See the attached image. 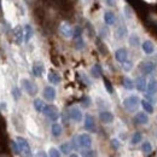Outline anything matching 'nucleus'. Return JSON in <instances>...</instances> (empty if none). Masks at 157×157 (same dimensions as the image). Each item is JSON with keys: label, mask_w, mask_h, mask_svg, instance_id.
I'll list each match as a JSON object with an SVG mask.
<instances>
[{"label": "nucleus", "mask_w": 157, "mask_h": 157, "mask_svg": "<svg viewBox=\"0 0 157 157\" xmlns=\"http://www.w3.org/2000/svg\"><path fill=\"white\" fill-rule=\"evenodd\" d=\"M59 32H60V34L64 36V38H73V32H74V29L69 25V24H62L60 27H59Z\"/></svg>", "instance_id": "f8f14e48"}, {"label": "nucleus", "mask_w": 157, "mask_h": 157, "mask_svg": "<svg viewBox=\"0 0 157 157\" xmlns=\"http://www.w3.org/2000/svg\"><path fill=\"white\" fill-rule=\"evenodd\" d=\"M141 47H143V50H144V52H145L146 55H151V53H154V51H155L154 44H152L150 40H145V41L141 44Z\"/></svg>", "instance_id": "a211bd4d"}, {"label": "nucleus", "mask_w": 157, "mask_h": 157, "mask_svg": "<svg viewBox=\"0 0 157 157\" xmlns=\"http://www.w3.org/2000/svg\"><path fill=\"white\" fill-rule=\"evenodd\" d=\"M81 35H82V28L81 27H75V29L73 32V39H78V38H81Z\"/></svg>", "instance_id": "473e14b6"}, {"label": "nucleus", "mask_w": 157, "mask_h": 157, "mask_svg": "<svg viewBox=\"0 0 157 157\" xmlns=\"http://www.w3.org/2000/svg\"><path fill=\"white\" fill-rule=\"evenodd\" d=\"M134 122L137 124H147L149 123V117L145 113H138L137 115L134 116Z\"/></svg>", "instance_id": "2eb2a0df"}, {"label": "nucleus", "mask_w": 157, "mask_h": 157, "mask_svg": "<svg viewBox=\"0 0 157 157\" xmlns=\"http://www.w3.org/2000/svg\"><path fill=\"white\" fill-rule=\"evenodd\" d=\"M85 129L86 131H93L94 129V117L90 114L85 116Z\"/></svg>", "instance_id": "f3484780"}, {"label": "nucleus", "mask_w": 157, "mask_h": 157, "mask_svg": "<svg viewBox=\"0 0 157 157\" xmlns=\"http://www.w3.org/2000/svg\"><path fill=\"white\" fill-rule=\"evenodd\" d=\"M62 132H63V129H62V126L57 123V122H55L52 126H51V133H52V136L56 138H58L62 136Z\"/></svg>", "instance_id": "412c9836"}, {"label": "nucleus", "mask_w": 157, "mask_h": 157, "mask_svg": "<svg viewBox=\"0 0 157 157\" xmlns=\"http://www.w3.org/2000/svg\"><path fill=\"white\" fill-rule=\"evenodd\" d=\"M16 140H17V143H18L21 152H22L23 155H25V156H32V149H30L28 141L22 137H17L16 138Z\"/></svg>", "instance_id": "20e7f679"}, {"label": "nucleus", "mask_w": 157, "mask_h": 157, "mask_svg": "<svg viewBox=\"0 0 157 157\" xmlns=\"http://www.w3.org/2000/svg\"><path fill=\"white\" fill-rule=\"evenodd\" d=\"M47 78H48V81L51 82V83H53V85H58L59 82H60V76H59L58 73H56V71H50V74L47 75Z\"/></svg>", "instance_id": "4be33fe9"}, {"label": "nucleus", "mask_w": 157, "mask_h": 157, "mask_svg": "<svg viewBox=\"0 0 157 157\" xmlns=\"http://www.w3.org/2000/svg\"><path fill=\"white\" fill-rule=\"evenodd\" d=\"M132 67H133V63H132V62H129L128 59H127L124 63H122V68H123V70H124V71H129V70L132 69Z\"/></svg>", "instance_id": "c9c22d12"}, {"label": "nucleus", "mask_w": 157, "mask_h": 157, "mask_svg": "<svg viewBox=\"0 0 157 157\" xmlns=\"http://www.w3.org/2000/svg\"><path fill=\"white\" fill-rule=\"evenodd\" d=\"M104 85H105L106 91H108L110 94H113V93H114V88H113V86H111V82H110L108 78H104Z\"/></svg>", "instance_id": "72a5a7b5"}, {"label": "nucleus", "mask_w": 157, "mask_h": 157, "mask_svg": "<svg viewBox=\"0 0 157 157\" xmlns=\"http://www.w3.org/2000/svg\"><path fill=\"white\" fill-rule=\"evenodd\" d=\"M23 33H24V42H29V40L33 38L34 35V30L32 28L30 24H25L23 27Z\"/></svg>", "instance_id": "dca6fc26"}, {"label": "nucleus", "mask_w": 157, "mask_h": 157, "mask_svg": "<svg viewBox=\"0 0 157 157\" xmlns=\"http://www.w3.org/2000/svg\"><path fill=\"white\" fill-rule=\"evenodd\" d=\"M91 75L94 78H100V75H101V67H100L99 64H94V65L91 68Z\"/></svg>", "instance_id": "a878e982"}, {"label": "nucleus", "mask_w": 157, "mask_h": 157, "mask_svg": "<svg viewBox=\"0 0 157 157\" xmlns=\"http://www.w3.org/2000/svg\"><path fill=\"white\" fill-rule=\"evenodd\" d=\"M146 90L149 93L151 94H156L157 93V80L156 78H151L146 86Z\"/></svg>", "instance_id": "aec40b11"}, {"label": "nucleus", "mask_w": 157, "mask_h": 157, "mask_svg": "<svg viewBox=\"0 0 157 157\" xmlns=\"http://www.w3.org/2000/svg\"><path fill=\"white\" fill-rule=\"evenodd\" d=\"M74 47H75V50H78V51L83 50V48H85V41H83V39H82V38L75 39V45H74Z\"/></svg>", "instance_id": "c756f323"}, {"label": "nucleus", "mask_w": 157, "mask_h": 157, "mask_svg": "<svg viewBox=\"0 0 157 157\" xmlns=\"http://www.w3.org/2000/svg\"><path fill=\"white\" fill-rule=\"evenodd\" d=\"M41 113H42L47 118H50L51 121H53V122H56L59 117V113H58L57 106H56V105H52V104L45 105Z\"/></svg>", "instance_id": "f257e3e1"}, {"label": "nucleus", "mask_w": 157, "mask_h": 157, "mask_svg": "<svg viewBox=\"0 0 157 157\" xmlns=\"http://www.w3.org/2000/svg\"><path fill=\"white\" fill-rule=\"evenodd\" d=\"M81 104H82L83 108H88V106L91 105V98L87 97V96H85L83 98L81 99Z\"/></svg>", "instance_id": "4c0bfd02"}, {"label": "nucleus", "mask_w": 157, "mask_h": 157, "mask_svg": "<svg viewBox=\"0 0 157 157\" xmlns=\"http://www.w3.org/2000/svg\"><path fill=\"white\" fill-rule=\"evenodd\" d=\"M81 78H82V81H83V82H86V85H87V86H90V85H91V81L88 80V78H87L83 73H81Z\"/></svg>", "instance_id": "37998d69"}, {"label": "nucleus", "mask_w": 157, "mask_h": 157, "mask_svg": "<svg viewBox=\"0 0 157 157\" xmlns=\"http://www.w3.org/2000/svg\"><path fill=\"white\" fill-rule=\"evenodd\" d=\"M81 155L82 156H96V152L93 150H86V151H82Z\"/></svg>", "instance_id": "a19ab883"}, {"label": "nucleus", "mask_w": 157, "mask_h": 157, "mask_svg": "<svg viewBox=\"0 0 157 157\" xmlns=\"http://www.w3.org/2000/svg\"><path fill=\"white\" fill-rule=\"evenodd\" d=\"M44 71H45V68H44V64L42 63H34L33 64V67H32V73H33V75L35 76V78H41L42 76V74H44Z\"/></svg>", "instance_id": "9b49d317"}, {"label": "nucleus", "mask_w": 157, "mask_h": 157, "mask_svg": "<svg viewBox=\"0 0 157 157\" xmlns=\"http://www.w3.org/2000/svg\"><path fill=\"white\" fill-rule=\"evenodd\" d=\"M78 140L80 147H82V149H88L92 145V138L87 133H82V134L78 136Z\"/></svg>", "instance_id": "39448f33"}, {"label": "nucleus", "mask_w": 157, "mask_h": 157, "mask_svg": "<svg viewBox=\"0 0 157 157\" xmlns=\"http://www.w3.org/2000/svg\"><path fill=\"white\" fill-rule=\"evenodd\" d=\"M139 104H140V99H139L138 96H129L128 98H126L123 100V106L129 113L136 111L138 109V106H139Z\"/></svg>", "instance_id": "f03ea898"}, {"label": "nucleus", "mask_w": 157, "mask_h": 157, "mask_svg": "<svg viewBox=\"0 0 157 157\" xmlns=\"http://www.w3.org/2000/svg\"><path fill=\"white\" fill-rule=\"evenodd\" d=\"M99 118H100V121L101 122H104V123H111L113 121H114V115L110 113V111H100L99 113Z\"/></svg>", "instance_id": "4468645a"}, {"label": "nucleus", "mask_w": 157, "mask_h": 157, "mask_svg": "<svg viewBox=\"0 0 157 157\" xmlns=\"http://www.w3.org/2000/svg\"><path fill=\"white\" fill-rule=\"evenodd\" d=\"M11 93H12V97H13L15 100H18V99L21 98V94H22V93H21V90L18 88V87H16V86L12 88Z\"/></svg>", "instance_id": "2f4dec72"}, {"label": "nucleus", "mask_w": 157, "mask_h": 157, "mask_svg": "<svg viewBox=\"0 0 157 157\" xmlns=\"http://www.w3.org/2000/svg\"><path fill=\"white\" fill-rule=\"evenodd\" d=\"M0 108H1V109H6V104H5V103H4V104H0Z\"/></svg>", "instance_id": "49530a36"}, {"label": "nucleus", "mask_w": 157, "mask_h": 157, "mask_svg": "<svg viewBox=\"0 0 157 157\" xmlns=\"http://www.w3.org/2000/svg\"><path fill=\"white\" fill-rule=\"evenodd\" d=\"M115 21H116V17H115L114 12H111V11H106V12L104 13V22H105V24H108V25H113V24L115 23Z\"/></svg>", "instance_id": "6ab92c4d"}, {"label": "nucleus", "mask_w": 157, "mask_h": 157, "mask_svg": "<svg viewBox=\"0 0 157 157\" xmlns=\"http://www.w3.org/2000/svg\"><path fill=\"white\" fill-rule=\"evenodd\" d=\"M21 83H22L23 91L27 92L30 97L36 96V93H38V86H36L34 82H32V81L28 80V78H22V80H21Z\"/></svg>", "instance_id": "7ed1b4c3"}, {"label": "nucleus", "mask_w": 157, "mask_h": 157, "mask_svg": "<svg viewBox=\"0 0 157 157\" xmlns=\"http://www.w3.org/2000/svg\"><path fill=\"white\" fill-rule=\"evenodd\" d=\"M59 150L62 151L63 155H70V151H73V147H71V144L70 143H63L59 146Z\"/></svg>", "instance_id": "393cba45"}, {"label": "nucleus", "mask_w": 157, "mask_h": 157, "mask_svg": "<svg viewBox=\"0 0 157 157\" xmlns=\"http://www.w3.org/2000/svg\"><path fill=\"white\" fill-rule=\"evenodd\" d=\"M134 86H136V88H137L139 92H145V91H146V86H147L145 78L138 76V78H136V81H134Z\"/></svg>", "instance_id": "ddd939ff"}, {"label": "nucleus", "mask_w": 157, "mask_h": 157, "mask_svg": "<svg viewBox=\"0 0 157 157\" xmlns=\"http://www.w3.org/2000/svg\"><path fill=\"white\" fill-rule=\"evenodd\" d=\"M122 85H123V87H124L126 90H128V91H132V90L136 87L133 80H131V78H127V76H124V78H122Z\"/></svg>", "instance_id": "b1692460"}, {"label": "nucleus", "mask_w": 157, "mask_h": 157, "mask_svg": "<svg viewBox=\"0 0 157 157\" xmlns=\"http://www.w3.org/2000/svg\"><path fill=\"white\" fill-rule=\"evenodd\" d=\"M33 105H34V108H35V110L38 111V113H41L42 111V109H44V106H45V104H44V101H42V99H35L34 101H33Z\"/></svg>", "instance_id": "cd10ccee"}, {"label": "nucleus", "mask_w": 157, "mask_h": 157, "mask_svg": "<svg viewBox=\"0 0 157 157\" xmlns=\"http://www.w3.org/2000/svg\"><path fill=\"white\" fill-rule=\"evenodd\" d=\"M68 114H69V117L71 118L73 121H75V122H81L82 121V113H81V110L78 109V106H71L69 109Z\"/></svg>", "instance_id": "6e6552de"}, {"label": "nucleus", "mask_w": 157, "mask_h": 157, "mask_svg": "<svg viewBox=\"0 0 157 157\" xmlns=\"http://www.w3.org/2000/svg\"><path fill=\"white\" fill-rule=\"evenodd\" d=\"M48 155H50V156H52V157H59L60 156V152H59L58 149H56V147H51V149H50Z\"/></svg>", "instance_id": "ea45409f"}, {"label": "nucleus", "mask_w": 157, "mask_h": 157, "mask_svg": "<svg viewBox=\"0 0 157 157\" xmlns=\"http://www.w3.org/2000/svg\"><path fill=\"white\" fill-rule=\"evenodd\" d=\"M38 156H46V154H45V152H39Z\"/></svg>", "instance_id": "de8ad7c7"}, {"label": "nucleus", "mask_w": 157, "mask_h": 157, "mask_svg": "<svg viewBox=\"0 0 157 157\" xmlns=\"http://www.w3.org/2000/svg\"><path fill=\"white\" fill-rule=\"evenodd\" d=\"M70 144H71V147H73V150L78 151V149H80V145H78V137H73V138H71V141H70Z\"/></svg>", "instance_id": "f704fd0d"}, {"label": "nucleus", "mask_w": 157, "mask_h": 157, "mask_svg": "<svg viewBox=\"0 0 157 157\" xmlns=\"http://www.w3.org/2000/svg\"><path fill=\"white\" fill-rule=\"evenodd\" d=\"M12 35H13V41H15L17 45H21V44L24 41V33H23L22 25H16V27L13 28Z\"/></svg>", "instance_id": "423d86ee"}, {"label": "nucleus", "mask_w": 157, "mask_h": 157, "mask_svg": "<svg viewBox=\"0 0 157 157\" xmlns=\"http://www.w3.org/2000/svg\"><path fill=\"white\" fill-rule=\"evenodd\" d=\"M111 145H113V147H114L115 150H117L118 147H120V143H118L117 139H113V140H111Z\"/></svg>", "instance_id": "79ce46f5"}, {"label": "nucleus", "mask_w": 157, "mask_h": 157, "mask_svg": "<svg viewBox=\"0 0 157 157\" xmlns=\"http://www.w3.org/2000/svg\"><path fill=\"white\" fill-rule=\"evenodd\" d=\"M116 34H117V39H122V38H124V36H126V34H127V28H126L124 25H120V27L117 28Z\"/></svg>", "instance_id": "c85d7f7f"}, {"label": "nucleus", "mask_w": 157, "mask_h": 157, "mask_svg": "<svg viewBox=\"0 0 157 157\" xmlns=\"http://www.w3.org/2000/svg\"><path fill=\"white\" fill-rule=\"evenodd\" d=\"M140 70L145 75H150L152 71L156 70V63L154 62H143L140 63Z\"/></svg>", "instance_id": "0eeeda50"}, {"label": "nucleus", "mask_w": 157, "mask_h": 157, "mask_svg": "<svg viewBox=\"0 0 157 157\" xmlns=\"http://www.w3.org/2000/svg\"><path fill=\"white\" fill-rule=\"evenodd\" d=\"M42 96H44V98L46 99L47 101H53L56 99V90L52 86H46L44 88Z\"/></svg>", "instance_id": "1a4fd4ad"}, {"label": "nucleus", "mask_w": 157, "mask_h": 157, "mask_svg": "<svg viewBox=\"0 0 157 157\" xmlns=\"http://www.w3.org/2000/svg\"><path fill=\"white\" fill-rule=\"evenodd\" d=\"M11 147H12V150H13V152L16 154V155H18L21 152V150H20V146H18V143H17V140L16 141H11Z\"/></svg>", "instance_id": "e433bc0d"}, {"label": "nucleus", "mask_w": 157, "mask_h": 157, "mask_svg": "<svg viewBox=\"0 0 157 157\" xmlns=\"http://www.w3.org/2000/svg\"><path fill=\"white\" fill-rule=\"evenodd\" d=\"M124 12H126V17H127V18H131V17H132V15H131V11H129V7H128V6H126V7H124Z\"/></svg>", "instance_id": "c03bdc74"}, {"label": "nucleus", "mask_w": 157, "mask_h": 157, "mask_svg": "<svg viewBox=\"0 0 157 157\" xmlns=\"http://www.w3.org/2000/svg\"><path fill=\"white\" fill-rule=\"evenodd\" d=\"M141 151H143L145 155L151 154V151H152V146H151V144H150L149 141H144L143 145H141Z\"/></svg>", "instance_id": "bb28decb"}, {"label": "nucleus", "mask_w": 157, "mask_h": 157, "mask_svg": "<svg viewBox=\"0 0 157 157\" xmlns=\"http://www.w3.org/2000/svg\"><path fill=\"white\" fill-rule=\"evenodd\" d=\"M141 140H143L141 133H140V132H136V133L133 134V137H132V144H133V145H137Z\"/></svg>", "instance_id": "7c9ffc66"}, {"label": "nucleus", "mask_w": 157, "mask_h": 157, "mask_svg": "<svg viewBox=\"0 0 157 157\" xmlns=\"http://www.w3.org/2000/svg\"><path fill=\"white\" fill-rule=\"evenodd\" d=\"M0 6H1V0H0Z\"/></svg>", "instance_id": "09e8293b"}, {"label": "nucleus", "mask_w": 157, "mask_h": 157, "mask_svg": "<svg viewBox=\"0 0 157 157\" xmlns=\"http://www.w3.org/2000/svg\"><path fill=\"white\" fill-rule=\"evenodd\" d=\"M106 4L109 6H115V1L114 0H106Z\"/></svg>", "instance_id": "a18cd8bd"}, {"label": "nucleus", "mask_w": 157, "mask_h": 157, "mask_svg": "<svg viewBox=\"0 0 157 157\" xmlns=\"http://www.w3.org/2000/svg\"><path fill=\"white\" fill-rule=\"evenodd\" d=\"M129 44H131V46H138L139 45V38H138L137 35H132L131 38H129Z\"/></svg>", "instance_id": "58836bf2"}, {"label": "nucleus", "mask_w": 157, "mask_h": 157, "mask_svg": "<svg viewBox=\"0 0 157 157\" xmlns=\"http://www.w3.org/2000/svg\"><path fill=\"white\" fill-rule=\"evenodd\" d=\"M140 105L143 106V109L145 110V113H147V114H152L154 113V106H152V104L150 103V101H147V100H140Z\"/></svg>", "instance_id": "5701e85b"}, {"label": "nucleus", "mask_w": 157, "mask_h": 157, "mask_svg": "<svg viewBox=\"0 0 157 157\" xmlns=\"http://www.w3.org/2000/svg\"><path fill=\"white\" fill-rule=\"evenodd\" d=\"M115 59L117 60L118 63H124L127 59H128V52L126 48L121 47V48H117L116 52H115Z\"/></svg>", "instance_id": "9d476101"}]
</instances>
